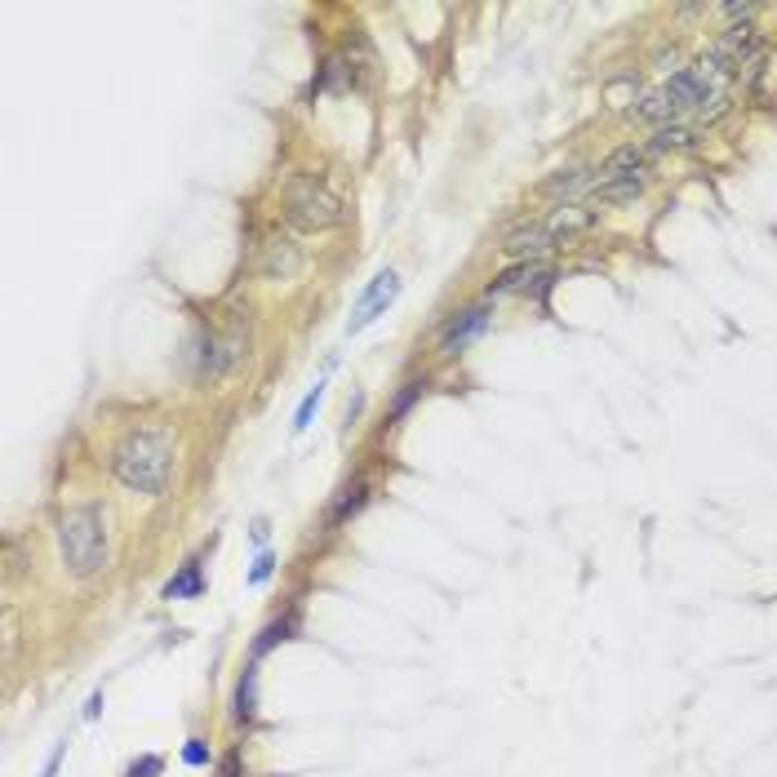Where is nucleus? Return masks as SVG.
Masks as SVG:
<instances>
[{
	"label": "nucleus",
	"instance_id": "18",
	"mask_svg": "<svg viewBox=\"0 0 777 777\" xmlns=\"http://www.w3.org/2000/svg\"><path fill=\"white\" fill-rule=\"evenodd\" d=\"M360 507H365V480H356V484L342 493V502H338V511H334V520H347V515H356Z\"/></svg>",
	"mask_w": 777,
	"mask_h": 777
},
{
	"label": "nucleus",
	"instance_id": "20",
	"mask_svg": "<svg viewBox=\"0 0 777 777\" xmlns=\"http://www.w3.org/2000/svg\"><path fill=\"white\" fill-rule=\"evenodd\" d=\"M161 773H165V760L161 755H142L138 764L125 769V777H161Z\"/></svg>",
	"mask_w": 777,
	"mask_h": 777
},
{
	"label": "nucleus",
	"instance_id": "23",
	"mask_svg": "<svg viewBox=\"0 0 777 777\" xmlns=\"http://www.w3.org/2000/svg\"><path fill=\"white\" fill-rule=\"evenodd\" d=\"M422 387H427V378H422V382H409V391H405V396H400V405H396V413H405V409L413 405L418 396H422Z\"/></svg>",
	"mask_w": 777,
	"mask_h": 777
},
{
	"label": "nucleus",
	"instance_id": "16",
	"mask_svg": "<svg viewBox=\"0 0 777 777\" xmlns=\"http://www.w3.org/2000/svg\"><path fill=\"white\" fill-rule=\"evenodd\" d=\"M294 627H298V617H294V613H285L280 622H271L267 631L258 636V644H254V658H263L267 648H275L280 640H289V631H294Z\"/></svg>",
	"mask_w": 777,
	"mask_h": 777
},
{
	"label": "nucleus",
	"instance_id": "21",
	"mask_svg": "<svg viewBox=\"0 0 777 777\" xmlns=\"http://www.w3.org/2000/svg\"><path fill=\"white\" fill-rule=\"evenodd\" d=\"M271 569H275V555L271 551H258V560H254V569H249V586H263L271 577Z\"/></svg>",
	"mask_w": 777,
	"mask_h": 777
},
{
	"label": "nucleus",
	"instance_id": "13",
	"mask_svg": "<svg viewBox=\"0 0 777 777\" xmlns=\"http://www.w3.org/2000/svg\"><path fill=\"white\" fill-rule=\"evenodd\" d=\"M631 116H636V120H644V125H658V130L676 120V111H671V102H667V94H662V89L644 94V98L631 107Z\"/></svg>",
	"mask_w": 777,
	"mask_h": 777
},
{
	"label": "nucleus",
	"instance_id": "10",
	"mask_svg": "<svg viewBox=\"0 0 777 777\" xmlns=\"http://www.w3.org/2000/svg\"><path fill=\"white\" fill-rule=\"evenodd\" d=\"M644 192V178H596L591 182V201L596 204H627Z\"/></svg>",
	"mask_w": 777,
	"mask_h": 777
},
{
	"label": "nucleus",
	"instance_id": "6",
	"mask_svg": "<svg viewBox=\"0 0 777 777\" xmlns=\"http://www.w3.org/2000/svg\"><path fill=\"white\" fill-rule=\"evenodd\" d=\"M489 325H493L489 303H475V306H467V311H458V316L440 329V351H444V356H458V351H462V347H471Z\"/></svg>",
	"mask_w": 777,
	"mask_h": 777
},
{
	"label": "nucleus",
	"instance_id": "9",
	"mask_svg": "<svg viewBox=\"0 0 777 777\" xmlns=\"http://www.w3.org/2000/svg\"><path fill=\"white\" fill-rule=\"evenodd\" d=\"M542 227H546V240H551V249H555V244L574 240L577 232H586V227H591V213H586V209H577V204H565V209H555Z\"/></svg>",
	"mask_w": 777,
	"mask_h": 777
},
{
	"label": "nucleus",
	"instance_id": "26",
	"mask_svg": "<svg viewBox=\"0 0 777 777\" xmlns=\"http://www.w3.org/2000/svg\"><path fill=\"white\" fill-rule=\"evenodd\" d=\"M254 542H258V546L267 542V520H254Z\"/></svg>",
	"mask_w": 777,
	"mask_h": 777
},
{
	"label": "nucleus",
	"instance_id": "25",
	"mask_svg": "<svg viewBox=\"0 0 777 777\" xmlns=\"http://www.w3.org/2000/svg\"><path fill=\"white\" fill-rule=\"evenodd\" d=\"M98 710H102V693H94V698L85 702V720H98Z\"/></svg>",
	"mask_w": 777,
	"mask_h": 777
},
{
	"label": "nucleus",
	"instance_id": "22",
	"mask_svg": "<svg viewBox=\"0 0 777 777\" xmlns=\"http://www.w3.org/2000/svg\"><path fill=\"white\" fill-rule=\"evenodd\" d=\"M63 751H67V742H58V746H54V755L45 760V773H40V777H58V764H63Z\"/></svg>",
	"mask_w": 777,
	"mask_h": 777
},
{
	"label": "nucleus",
	"instance_id": "5",
	"mask_svg": "<svg viewBox=\"0 0 777 777\" xmlns=\"http://www.w3.org/2000/svg\"><path fill=\"white\" fill-rule=\"evenodd\" d=\"M396 294H400V275L396 271H378L369 280V289L360 294V303H356V311H351V320H347V334H360L365 325H373L387 306L396 303Z\"/></svg>",
	"mask_w": 777,
	"mask_h": 777
},
{
	"label": "nucleus",
	"instance_id": "8",
	"mask_svg": "<svg viewBox=\"0 0 777 777\" xmlns=\"http://www.w3.org/2000/svg\"><path fill=\"white\" fill-rule=\"evenodd\" d=\"M551 285V267L542 263V258H529V263H515V267H507L493 285H489V298H502V294H542Z\"/></svg>",
	"mask_w": 777,
	"mask_h": 777
},
{
	"label": "nucleus",
	"instance_id": "4",
	"mask_svg": "<svg viewBox=\"0 0 777 777\" xmlns=\"http://www.w3.org/2000/svg\"><path fill=\"white\" fill-rule=\"evenodd\" d=\"M244 347H249V329H244L240 320L227 329V334H218V338L209 334V342L196 351V356H201L196 378H201V382H223V378H227V373H232L240 360H244Z\"/></svg>",
	"mask_w": 777,
	"mask_h": 777
},
{
	"label": "nucleus",
	"instance_id": "17",
	"mask_svg": "<svg viewBox=\"0 0 777 777\" xmlns=\"http://www.w3.org/2000/svg\"><path fill=\"white\" fill-rule=\"evenodd\" d=\"M320 400H325V378H320V382L303 396V405H298V413H294V431H306V427H311V418H316Z\"/></svg>",
	"mask_w": 777,
	"mask_h": 777
},
{
	"label": "nucleus",
	"instance_id": "24",
	"mask_svg": "<svg viewBox=\"0 0 777 777\" xmlns=\"http://www.w3.org/2000/svg\"><path fill=\"white\" fill-rule=\"evenodd\" d=\"M720 14H724V18H751V14H755V5H724Z\"/></svg>",
	"mask_w": 777,
	"mask_h": 777
},
{
	"label": "nucleus",
	"instance_id": "12",
	"mask_svg": "<svg viewBox=\"0 0 777 777\" xmlns=\"http://www.w3.org/2000/svg\"><path fill=\"white\" fill-rule=\"evenodd\" d=\"M644 147H648V156H667V151H679V147H693V130L679 125V120H671V125L653 130V138H648Z\"/></svg>",
	"mask_w": 777,
	"mask_h": 777
},
{
	"label": "nucleus",
	"instance_id": "15",
	"mask_svg": "<svg viewBox=\"0 0 777 777\" xmlns=\"http://www.w3.org/2000/svg\"><path fill=\"white\" fill-rule=\"evenodd\" d=\"M204 582H201V565L192 560V565H182V574L173 577L170 586H165V600H182V596H201Z\"/></svg>",
	"mask_w": 777,
	"mask_h": 777
},
{
	"label": "nucleus",
	"instance_id": "19",
	"mask_svg": "<svg viewBox=\"0 0 777 777\" xmlns=\"http://www.w3.org/2000/svg\"><path fill=\"white\" fill-rule=\"evenodd\" d=\"M182 764H187V769H204V764H209V746H204L201 738H187V746H182Z\"/></svg>",
	"mask_w": 777,
	"mask_h": 777
},
{
	"label": "nucleus",
	"instance_id": "11",
	"mask_svg": "<svg viewBox=\"0 0 777 777\" xmlns=\"http://www.w3.org/2000/svg\"><path fill=\"white\" fill-rule=\"evenodd\" d=\"M236 720L240 724H254L258 720V662H249L236 684Z\"/></svg>",
	"mask_w": 777,
	"mask_h": 777
},
{
	"label": "nucleus",
	"instance_id": "1",
	"mask_svg": "<svg viewBox=\"0 0 777 777\" xmlns=\"http://www.w3.org/2000/svg\"><path fill=\"white\" fill-rule=\"evenodd\" d=\"M111 475L147 498H165L173 480V431L170 427H138L111 449Z\"/></svg>",
	"mask_w": 777,
	"mask_h": 777
},
{
	"label": "nucleus",
	"instance_id": "3",
	"mask_svg": "<svg viewBox=\"0 0 777 777\" xmlns=\"http://www.w3.org/2000/svg\"><path fill=\"white\" fill-rule=\"evenodd\" d=\"M280 204H285V223L298 227V232H329L342 223V196L334 192V182L316 170L289 173Z\"/></svg>",
	"mask_w": 777,
	"mask_h": 777
},
{
	"label": "nucleus",
	"instance_id": "14",
	"mask_svg": "<svg viewBox=\"0 0 777 777\" xmlns=\"http://www.w3.org/2000/svg\"><path fill=\"white\" fill-rule=\"evenodd\" d=\"M586 182H591V173H586V170H560V173H551V178L542 182V192H546V196H565V201H569V196H577Z\"/></svg>",
	"mask_w": 777,
	"mask_h": 777
},
{
	"label": "nucleus",
	"instance_id": "2",
	"mask_svg": "<svg viewBox=\"0 0 777 777\" xmlns=\"http://www.w3.org/2000/svg\"><path fill=\"white\" fill-rule=\"evenodd\" d=\"M58 551L71 577H94L107 569L111 542H107V515L98 502H80L58 520Z\"/></svg>",
	"mask_w": 777,
	"mask_h": 777
},
{
	"label": "nucleus",
	"instance_id": "7",
	"mask_svg": "<svg viewBox=\"0 0 777 777\" xmlns=\"http://www.w3.org/2000/svg\"><path fill=\"white\" fill-rule=\"evenodd\" d=\"M303 271V244L294 236H267L258 254V275L263 280H294Z\"/></svg>",
	"mask_w": 777,
	"mask_h": 777
}]
</instances>
